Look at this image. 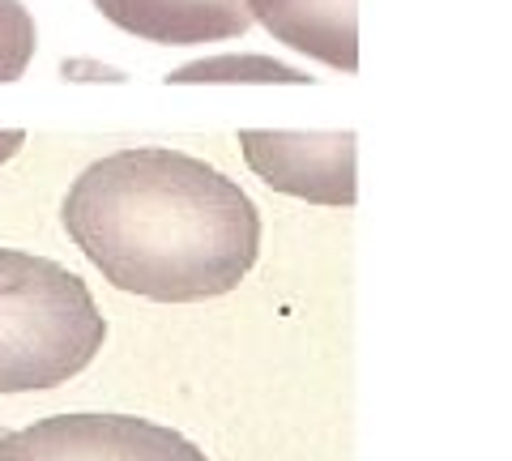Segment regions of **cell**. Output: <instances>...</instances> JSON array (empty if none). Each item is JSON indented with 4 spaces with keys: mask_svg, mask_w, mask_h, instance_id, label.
Segmentation results:
<instances>
[{
    "mask_svg": "<svg viewBox=\"0 0 512 461\" xmlns=\"http://www.w3.org/2000/svg\"><path fill=\"white\" fill-rule=\"evenodd\" d=\"M0 461H210L197 444L137 415H52L0 432Z\"/></svg>",
    "mask_w": 512,
    "mask_h": 461,
    "instance_id": "3957f363",
    "label": "cell"
},
{
    "mask_svg": "<svg viewBox=\"0 0 512 461\" xmlns=\"http://www.w3.org/2000/svg\"><path fill=\"white\" fill-rule=\"evenodd\" d=\"M171 86H201V82H286V86H303L312 82L308 73H299L291 65H278L269 56H218V60H197L184 65L167 77Z\"/></svg>",
    "mask_w": 512,
    "mask_h": 461,
    "instance_id": "52a82bcc",
    "label": "cell"
},
{
    "mask_svg": "<svg viewBox=\"0 0 512 461\" xmlns=\"http://www.w3.org/2000/svg\"><path fill=\"white\" fill-rule=\"evenodd\" d=\"M35 18L22 0H0V86L18 82L35 60Z\"/></svg>",
    "mask_w": 512,
    "mask_h": 461,
    "instance_id": "ba28073f",
    "label": "cell"
},
{
    "mask_svg": "<svg viewBox=\"0 0 512 461\" xmlns=\"http://www.w3.org/2000/svg\"><path fill=\"white\" fill-rule=\"evenodd\" d=\"M244 163L274 193L312 205H355V133H239Z\"/></svg>",
    "mask_w": 512,
    "mask_h": 461,
    "instance_id": "277c9868",
    "label": "cell"
},
{
    "mask_svg": "<svg viewBox=\"0 0 512 461\" xmlns=\"http://www.w3.org/2000/svg\"><path fill=\"white\" fill-rule=\"evenodd\" d=\"M107 321L60 261L0 248V393L69 385L103 351Z\"/></svg>",
    "mask_w": 512,
    "mask_h": 461,
    "instance_id": "7a4b0ae2",
    "label": "cell"
},
{
    "mask_svg": "<svg viewBox=\"0 0 512 461\" xmlns=\"http://www.w3.org/2000/svg\"><path fill=\"white\" fill-rule=\"evenodd\" d=\"M252 22L325 65L359 69V0H248Z\"/></svg>",
    "mask_w": 512,
    "mask_h": 461,
    "instance_id": "8992f818",
    "label": "cell"
},
{
    "mask_svg": "<svg viewBox=\"0 0 512 461\" xmlns=\"http://www.w3.org/2000/svg\"><path fill=\"white\" fill-rule=\"evenodd\" d=\"M22 146H26V133L22 129H0V167H5Z\"/></svg>",
    "mask_w": 512,
    "mask_h": 461,
    "instance_id": "9c48e42d",
    "label": "cell"
},
{
    "mask_svg": "<svg viewBox=\"0 0 512 461\" xmlns=\"http://www.w3.org/2000/svg\"><path fill=\"white\" fill-rule=\"evenodd\" d=\"M60 222L116 291L154 304L218 299L261 257V214L244 188L201 158L158 146L90 163Z\"/></svg>",
    "mask_w": 512,
    "mask_h": 461,
    "instance_id": "6da1fadb",
    "label": "cell"
},
{
    "mask_svg": "<svg viewBox=\"0 0 512 461\" xmlns=\"http://www.w3.org/2000/svg\"><path fill=\"white\" fill-rule=\"evenodd\" d=\"M94 5L128 35L167 47L239 39L252 26L248 0H94Z\"/></svg>",
    "mask_w": 512,
    "mask_h": 461,
    "instance_id": "5b68a950",
    "label": "cell"
}]
</instances>
